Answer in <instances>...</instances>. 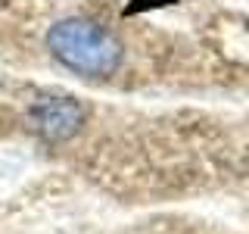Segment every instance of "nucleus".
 Returning a JSON list of instances; mask_svg holds the SVG:
<instances>
[{
    "label": "nucleus",
    "mask_w": 249,
    "mask_h": 234,
    "mask_svg": "<svg viewBox=\"0 0 249 234\" xmlns=\"http://www.w3.org/2000/svg\"><path fill=\"white\" fill-rule=\"evenodd\" d=\"M84 119H88V109L72 97H47L31 109L35 131L41 137L53 140V144H62V140L75 137L81 131Z\"/></svg>",
    "instance_id": "f03ea898"
},
{
    "label": "nucleus",
    "mask_w": 249,
    "mask_h": 234,
    "mask_svg": "<svg viewBox=\"0 0 249 234\" xmlns=\"http://www.w3.org/2000/svg\"><path fill=\"white\" fill-rule=\"evenodd\" d=\"M47 50L81 78H109L122 66V44L90 19H62L47 31Z\"/></svg>",
    "instance_id": "f257e3e1"
}]
</instances>
